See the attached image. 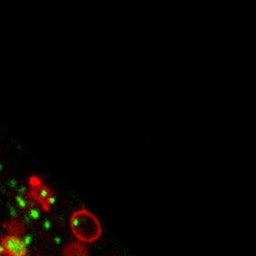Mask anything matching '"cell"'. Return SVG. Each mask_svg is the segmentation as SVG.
I'll return each instance as SVG.
<instances>
[{
	"label": "cell",
	"instance_id": "obj_1",
	"mask_svg": "<svg viewBox=\"0 0 256 256\" xmlns=\"http://www.w3.org/2000/svg\"><path fill=\"white\" fill-rule=\"evenodd\" d=\"M68 225L76 240L84 244H91L98 240L103 233L100 220L87 208L74 210L70 217Z\"/></svg>",
	"mask_w": 256,
	"mask_h": 256
},
{
	"label": "cell",
	"instance_id": "obj_2",
	"mask_svg": "<svg viewBox=\"0 0 256 256\" xmlns=\"http://www.w3.org/2000/svg\"><path fill=\"white\" fill-rule=\"evenodd\" d=\"M28 196L36 202L45 212H50L52 204L55 202V196L52 189L43 182L42 179L34 174L28 178Z\"/></svg>",
	"mask_w": 256,
	"mask_h": 256
},
{
	"label": "cell",
	"instance_id": "obj_3",
	"mask_svg": "<svg viewBox=\"0 0 256 256\" xmlns=\"http://www.w3.org/2000/svg\"><path fill=\"white\" fill-rule=\"evenodd\" d=\"M0 244L12 256H26L28 248L21 236H3L0 238Z\"/></svg>",
	"mask_w": 256,
	"mask_h": 256
},
{
	"label": "cell",
	"instance_id": "obj_4",
	"mask_svg": "<svg viewBox=\"0 0 256 256\" xmlns=\"http://www.w3.org/2000/svg\"><path fill=\"white\" fill-rule=\"evenodd\" d=\"M64 256H89L86 244L80 240L68 242L63 248Z\"/></svg>",
	"mask_w": 256,
	"mask_h": 256
},
{
	"label": "cell",
	"instance_id": "obj_5",
	"mask_svg": "<svg viewBox=\"0 0 256 256\" xmlns=\"http://www.w3.org/2000/svg\"><path fill=\"white\" fill-rule=\"evenodd\" d=\"M3 228L9 233L8 235L21 236L26 233V227L18 219H12L3 223Z\"/></svg>",
	"mask_w": 256,
	"mask_h": 256
},
{
	"label": "cell",
	"instance_id": "obj_6",
	"mask_svg": "<svg viewBox=\"0 0 256 256\" xmlns=\"http://www.w3.org/2000/svg\"><path fill=\"white\" fill-rule=\"evenodd\" d=\"M0 256H12L0 244Z\"/></svg>",
	"mask_w": 256,
	"mask_h": 256
}]
</instances>
